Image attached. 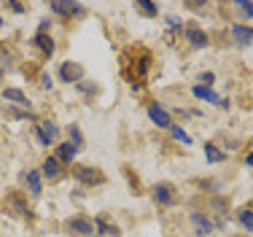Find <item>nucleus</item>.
<instances>
[{
	"label": "nucleus",
	"mask_w": 253,
	"mask_h": 237,
	"mask_svg": "<svg viewBox=\"0 0 253 237\" xmlns=\"http://www.w3.org/2000/svg\"><path fill=\"white\" fill-rule=\"evenodd\" d=\"M148 119H151L156 127H172V116H170V113H167L165 108L159 105V102L148 105Z\"/></svg>",
	"instance_id": "f257e3e1"
},
{
	"label": "nucleus",
	"mask_w": 253,
	"mask_h": 237,
	"mask_svg": "<svg viewBox=\"0 0 253 237\" xmlns=\"http://www.w3.org/2000/svg\"><path fill=\"white\" fill-rule=\"evenodd\" d=\"M57 138H59V127L54 124V121H43V124L38 127V141L43 145H51Z\"/></svg>",
	"instance_id": "f03ea898"
},
{
	"label": "nucleus",
	"mask_w": 253,
	"mask_h": 237,
	"mask_svg": "<svg viewBox=\"0 0 253 237\" xmlns=\"http://www.w3.org/2000/svg\"><path fill=\"white\" fill-rule=\"evenodd\" d=\"M232 38L240 46H251L253 44V27H248V24H232Z\"/></svg>",
	"instance_id": "7ed1b4c3"
},
{
	"label": "nucleus",
	"mask_w": 253,
	"mask_h": 237,
	"mask_svg": "<svg viewBox=\"0 0 253 237\" xmlns=\"http://www.w3.org/2000/svg\"><path fill=\"white\" fill-rule=\"evenodd\" d=\"M151 191H154V199L159 205H172V202H175V194H172V189L167 184H156Z\"/></svg>",
	"instance_id": "20e7f679"
},
{
	"label": "nucleus",
	"mask_w": 253,
	"mask_h": 237,
	"mask_svg": "<svg viewBox=\"0 0 253 237\" xmlns=\"http://www.w3.org/2000/svg\"><path fill=\"white\" fill-rule=\"evenodd\" d=\"M191 95L200 97V100H205V102H221V97L215 95L210 87H202V84H194V87H191Z\"/></svg>",
	"instance_id": "39448f33"
},
{
	"label": "nucleus",
	"mask_w": 253,
	"mask_h": 237,
	"mask_svg": "<svg viewBox=\"0 0 253 237\" xmlns=\"http://www.w3.org/2000/svg\"><path fill=\"white\" fill-rule=\"evenodd\" d=\"M62 78H65V81H81V78H84V68H81V65H76V62H65L62 65Z\"/></svg>",
	"instance_id": "423d86ee"
},
{
	"label": "nucleus",
	"mask_w": 253,
	"mask_h": 237,
	"mask_svg": "<svg viewBox=\"0 0 253 237\" xmlns=\"http://www.w3.org/2000/svg\"><path fill=\"white\" fill-rule=\"evenodd\" d=\"M186 41H189L191 46H208V35L202 33V30H197V27H186Z\"/></svg>",
	"instance_id": "0eeeda50"
},
{
	"label": "nucleus",
	"mask_w": 253,
	"mask_h": 237,
	"mask_svg": "<svg viewBox=\"0 0 253 237\" xmlns=\"http://www.w3.org/2000/svg\"><path fill=\"white\" fill-rule=\"evenodd\" d=\"M68 229L73 235H94V227L89 221H81V218H73V221H68Z\"/></svg>",
	"instance_id": "6e6552de"
},
{
	"label": "nucleus",
	"mask_w": 253,
	"mask_h": 237,
	"mask_svg": "<svg viewBox=\"0 0 253 237\" xmlns=\"http://www.w3.org/2000/svg\"><path fill=\"white\" fill-rule=\"evenodd\" d=\"M191 224L197 227V235H210L213 232V224H210L202 213H191Z\"/></svg>",
	"instance_id": "1a4fd4ad"
},
{
	"label": "nucleus",
	"mask_w": 253,
	"mask_h": 237,
	"mask_svg": "<svg viewBox=\"0 0 253 237\" xmlns=\"http://www.w3.org/2000/svg\"><path fill=\"white\" fill-rule=\"evenodd\" d=\"M205 156H208L210 165H218V162H224V159H226V154L218 148V145H213V143L205 145Z\"/></svg>",
	"instance_id": "9d476101"
},
{
	"label": "nucleus",
	"mask_w": 253,
	"mask_h": 237,
	"mask_svg": "<svg viewBox=\"0 0 253 237\" xmlns=\"http://www.w3.org/2000/svg\"><path fill=\"white\" fill-rule=\"evenodd\" d=\"M35 46H38L43 54H49V57L54 54V41H51L46 33H38V35H35Z\"/></svg>",
	"instance_id": "9b49d317"
},
{
	"label": "nucleus",
	"mask_w": 253,
	"mask_h": 237,
	"mask_svg": "<svg viewBox=\"0 0 253 237\" xmlns=\"http://www.w3.org/2000/svg\"><path fill=\"white\" fill-rule=\"evenodd\" d=\"M76 154H78V148L73 143H62L59 145V165H62V162H73Z\"/></svg>",
	"instance_id": "f8f14e48"
},
{
	"label": "nucleus",
	"mask_w": 253,
	"mask_h": 237,
	"mask_svg": "<svg viewBox=\"0 0 253 237\" xmlns=\"http://www.w3.org/2000/svg\"><path fill=\"white\" fill-rule=\"evenodd\" d=\"M27 189H30V194H41V173L38 170H27Z\"/></svg>",
	"instance_id": "ddd939ff"
},
{
	"label": "nucleus",
	"mask_w": 253,
	"mask_h": 237,
	"mask_svg": "<svg viewBox=\"0 0 253 237\" xmlns=\"http://www.w3.org/2000/svg\"><path fill=\"white\" fill-rule=\"evenodd\" d=\"M59 167H62V165H59V159H54V156H51V159L43 162V175H46V178H57Z\"/></svg>",
	"instance_id": "4468645a"
},
{
	"label": "nucleus",
	"mask_w": 253,
	"mask_h": 237,
	"mask_svg": "<svg viewBox=\"0 0 253 237\" xmlns=\"http://www.w3.org/2000/svg\"><path fill=\"white\" fill-rule=\"evenodd\" d=\"M76 175H78L81 181H86V184H97V181H100V175L94 173V170H89V167H78Z\"/></svg>",
	"instance_id": "2eb2a0df"
},
{
	"label": "nucleus",
	"mask_w": 253,
	"mask_h": 237,
	"mask_svg": "<svg viewBox=\"0 0 253 237\" xmlns=\"http://www.w3.org/2000/svg\"><path fill=\"white\" fill-rule=\"evenodd\" d=\"M240 227L245 229V232H253V210H240Z\"/></svg>",
	"instance_id": "dca6fc26"
},
{
	"label": "nucleus",
	"mask_w": 253,
	"mask_h": 237,
	"mask_svg": "<svg viewBox=\"0 0 253 237\" xmlns=\"http://www.w3.org/2000/svg\"><path fill=\"white\" fill-rule=\"evenodd\" d=\"M5 100H14V102H22V105H27V97L19 92V89H5Z\"/></svg>",
	"instance_id": "f3484780"
},
{
	"label": "nucleus",
	"mask_w": 253,
	"mask_h": 237,
	"mask_svg": "<svg viewBox=\"0 0 253 237\" xmlns=\"http://www.w3.org/2000/svg\"><path fill=\"white\" fill-rule=\"evenodd\" d=\"M97 232H100L102 237H116L119 229H116V227H108L105 221H97Z\"/></svg>",
	"instance_id": "a211bd4d"
},
{
	"label": "nucleus",
	"mask_w": 253,
	"mask_h": 237,
	"mask_svg": "<svg viewBox=\"0 0 253 237\" xmlns=\"http://www.w3.org/2000/svg\"><path fill=\"white\" fill-rule=\"evenodd\" d=\"M172 138H175V141H180V143H186V145L191 143V135H189L186 130H180V127H172Z\"/></svg>",
	"instance_id": "6ab92c4d"
},
{
	"label": "nucleus",
	"mask_w": 253,
	"mask_h": 237,
	"mask_svg": "<svg viewBox=\"0 0 253 237\" xmlns=\"http://www.w3.org/2000/svg\"><path fill=\"white\" fill-rule=\"evenodd\" d=\"M137 8L146 11L148 16H156V5H154V3H148V0H137Z\"/></svg>",
	"instance_id": "aec40b11"
},
{
	"label": "nucleus",
	"mask_w": 253,
	"mask_h": 237,
	"mask_svg": "<svg viewBox=\"0 0 253 237\" xmlns=\"http://www.w3.org/2000/svg\"><path fill=\"white\" fill-rule=\"evenodd\" d=\"M237 8L243 11L245 16H253V3H248V0H245V3H243V0H240V3H237Z\"/></svg>",
	"instance_id": "412c9836"
},
{
	"label": "nucleus",
	"mask_w": 253,
	"mask_h": 237,
	"mask_svg": "<svg viewBox=\"0 0 253 237\" xmlns=\"http://www.w3.org/2000/svg\"><path fill=\"white\" fill-rule=\"evenodd\" d=\"M70 138H73V145L78 148V145H81V132H78V127H70Z\"/></svg>",
	"instance_id": "4be33fe9"
},
{
	"label": "nucleus",
	"mask_w": 253,
	"mask_h": 237,
	"mask_svg": "<svg viewBox=\"0 0 253 237\" xmlns=\"http://www.w3.org/2000/svg\"><path fill=\"white\" fill-rule=\"evenodd\" d=\"M202 81H205L202 87H208V84H213V81H215V76H213V73H202Z\"/></svg>",
	"instance_id": "5701e85b"
},
{
	"label": "nucleus",
	"mask_w": 253,
	"mask_h": 237,
	"mask_svg": "<svg viewBox=\"0 0 253 237\" xmlns=\"http://www.w3.org/2000/svg\"><path fill=\"white\" fill-rule=\"evenodd\" d=\"M167 27H172V30L180 27V19H175V16H170V19H167Z\"/></svg>",
	"instance_id": "b1692460"
},
{
	"label": "nucleus",
	"mask_w": 253,
	"mask_h": 237,
	"mask_svg": "<svg viewBox=\"0 0 253 237\" xmlns=\"http://www.w3.org/2000/svg\"><path fill=\"white\" fill-rule=\"evenodd\" d=\"M245 165H248V167H253V154H248V156H245Z\"/></svg>",
	"instance_id": "393cba45"
},
{
	"label": "nucleus",
	"mask_w": 253,
	"mask_h": 237,
	"mask_svg": "<svg viewBox=\"0 0 253 237\" xmlns=\"http://www.w3.org/2000/svg\"><path fill=\"white\" fill-rule=\"evenodd\" d=\"M0 27H3V19H0Z\"/></svg>",
	"instance_id": "a878e982"
}]
</instances>
